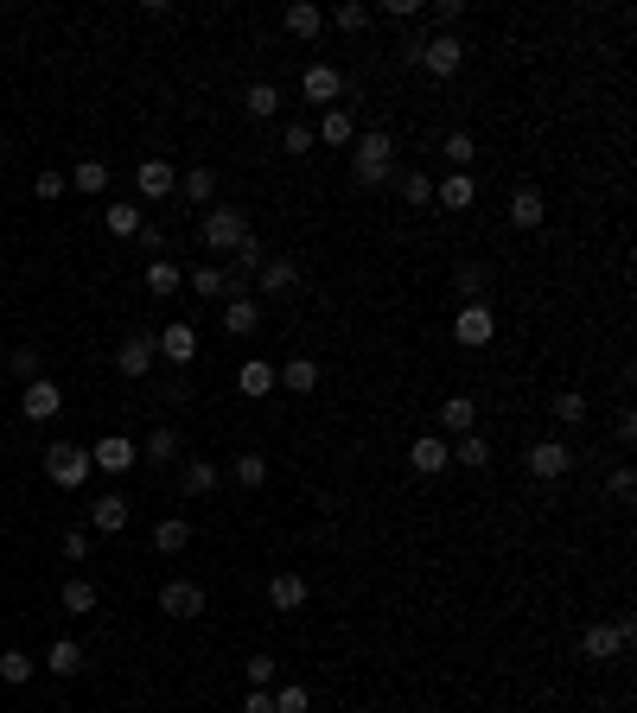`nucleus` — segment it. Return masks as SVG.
<instances>
[{"label": "nucleus", "mask_w": 637, "mask_h": 713, "mask_svg": "<svg viewBox=\"0 0 637 713\" xmlns=\"http://www.w3.org/2000/svg\"><path fill=\"white\" fill-rule=\"evenodd\" d=\"M192 293H198V300H223V268H217V262L192 268Z\"/></svg>", "instance_id": "obj_47"}, {"label": "nucleus", "mask_w": 637, "mask_h": 713, "mask_svg": "<svg viewBox=\"0 0 637 713\" xmlns=\"http://www.w3.org/2000/svg\"><path fill=\"white\" fill-rule=\"evenodd\" d=\"M32 669L39 663H32L26 650H0V682H32Z\"/></svg>", "instance_id": "obj_46"}, {"label": "nucleus", "mask_w": 637, "mask_h": 713, "mask_svg": "<svg viewBox=\"0 0 637 713\" xmlns=\"http://www.w3.org/2000/svg\"><path fill=\"white\" fill-rule=\"evenodd\" d=\"M153 548H160V554H185V548H192V523H185V516H166V523L153 529Z\"/></svg>", "instance_id": "obj_32"}, {"label": "nucleus", "mask_w": 637, "mask_h": 713, "mask_svg": "<svg viewBox=\"0 0 637 713\" xmlns=\"http://www.w3.org/2000/svg\"><path fill=\"white\" fill-rule=\"evenodd\" d=\"M255 325H262V306H255L249 293H243V300H223V332H230V338H249Z\"/></svg>", "instance_id": "obj_28"}, {"label": "nucleus", "mask_w": 637, "mask_h": 713, "mask_svg": "<svg viewBox=\"0 0 637 713\" xmlns=\"http://www.w3.org/2000/svg\"><path fill=\"white\" fill-rule=\"evenodd\" d=\"M64 408V389L51 376H39V382H26V395H20V414L26 421H51V414Z\"/></svg>", "instance_id": "obj_17"}, {"label": "nucleus", "mask_w": 637, "mask_h": 713, "mask_svg": "<svg viewBox=\"0 0 637 713\" xmlns=\"http://www.w3.org/2000/svg\"><path fill=\"white\" fill-rule=\"evenodd\" d=\"M351 172H357V185H389L395 179V141L383 128H370V134L351 141Z\"/></svg>", "instance_id": "obj_1"}, {"label": "nucleus", "mask_w": 637, "mask_h": 713, "mask_svg": "<svg viewBox=\"0 0 637 713\" xmlns=\"http://www.w3.org/2000/svg\"><path fill=\"white\" fill-rule=\"evenodd\" d=\"M7 370H13V376H20V382H39V376H45V357H39V351H32V344H20V351H13V357H7Z\"/></svg>", "instance_id": "obj_45"}, {"label": "nucleus", "mask_w": 637, "mask_h": 713, "mask_svg": "<svg viewBox=\"0 0 637 713\" xmlns=\"http://www.w3.org/2000/svg\"><path fill=\"white\" fill-rule=\"evenodd\" d=\"M83 663H90V656H83L77 637H58V643L45 650V669H51V675H83Z\"/></svg>", "instance_id": "obj_29"}, {"label": "nucleus", "mask_w": 637, "mask_h": 713, "mask_svg": "<svg viewBox=\"0 0 637 713\" xmlns=\"http://www.w3.org/2000/svg\"><path fill=\"white\" fill-rule=\"evenodd\" d=\"M90 529H96V535H122V529H128V497H122V491H102V497L90 503Z\"/></svg>", "instance_id": "obj_19"}, {"label": "nucleus", "mask_w": 637, "mask_h": 713, "mask_svg": "<svg viewBox=\"0 0 637 713\" xmlns=\"http://www.w3.org/2000/svg\"><path fill=\"white\" fill-rule=\"evenodd\" d=\"M243 713H274V701H268V688H249V694H243Z\"/></svg>", "instance_id": "obj_56"}, {"label": "nucleus", "mask_w": 637, "mask_h": 713, "mask_svg": "<svg viewBox=\"0 0 637 713\" xmlns=\"http://www.w3.org/2000/svg\"><path fill=\"white\" fill-rule=\"evenodd\" d=\"M255 281H262V293H287V287H300V262L294 255H268Z\"/></svg>", "instance_id": "obj_23"}, {"label": "nucleus", "mask_w": 637, "mask_h": 713, "mask_svg": "<svg viewBox=\"0 0 637 713\" xmlns=\"http://www.w3.org/2000/svg\"><path fill=\"white\" fill-rule=\"evenodd\" d=\"M58 605H64L71 618H90V612H96V586H90V580H64Z\"/></svg>", "instance_id": "obj_36"}, {"label": "nucleus", "mask_w": 637, "mask_h": 713, "mask_svg": "<svg viewBox=\"0 0 637 713\" xmlns=\"http://www.w3.org/2000/svg\"><path fill=\"white\" fill-rule=\"evenodd\" d=\"M415 0H376V7H370V20H415Z\"/></svg>", "instance_id": "obj_50"}, {"label": "nucleus", "mask_w": 637, "mask_h": 713, "mask_svg": "<svg viewBox=\"0 0 637 713\" xmlns=\"http://www.w3.org/2000/svg\"><path fill=\"white\" fill-rule=\"evenodd\" d=\"M179 287H185V268L166 262V255H153V262H147V293H153V300H172Z\"/></svg>", "instance_id": "obj_24"}, {"label": "nucleus", "mask_w": 637, "mask_h": 713, "mask_svg": "<svg viewBox=\"0 0 637 713\" xmlns=\"http://www.w3.org/2000/svg\"><path fill=\"white\" fill-rule=\"evenodd\" d=\"M141 465V446L128 440V433H109V440H96L90 446V472H109V478H122Z\"/></svg>", "instance_id": "obj_7"}, {"label": "nucleus", "mask_w": 637, "mask_h": 713, "mask_svg": "<svg viewBox=\"0 0 637 713\" xmlns=\"http://www.w3.org/2000/svg\"><path fill=\"white\" fill-rule=\"evenodd\" d=\"M510 223H516V230H542V223H548L542 185H516V191H510Z\"/></svg>", "instance_id": "obj_15"}, {"label": "nucleus", "mask_w": 637, "mask_h": 713, "mask_svg": "<svg viewBox=\"0 0 637 713\" xmlns=\"http://www.w3.org/2000/svg\"><path fill=\"white\" fill-rule=\"evenodd\" d=\"M459 64H466L459 32H434V39H421V71L427 77H459Z\"/></svg>", "instance_id": "obj_6"}, {"label": "nucleus", "mask_w": 637, "mask_h": 713, "mask_svg": "<svg viewBox=\"0 0 637 713\" xmlns=\"http://www.w3.org/2000/svg\"><path fill=\"white\" fill-rule=\"evenodd\" d=\"M153 357H160V338H153V332H134L122 351H115V370H122L128 382H141V376L153 370Z\"/></svg>", "instance_id": "obj_11"}, {"label": "nucleus", "mask_w": 637, "mask_h": 713, "mask_svg": "<svg viewBox=\"0 0 637 713\" xmlns=\"http://www.w3.org/2000/svg\"><path fill=\"white\" fill-rule=\"evenodd\" d=\"M440 153H446V166H453V172H466V166L478 160V141H472L466 128H453V134H446V147H440Z\"/></svg>", "instance_id": "obj_40"}, {"label": "nucleus", "mask_w": 637, "mask_h": 713, "mask_svg": "<svg viewBox=\"0 0 637 713\" xmlns=\"http://www.w3.org/2000/svg\"><path fill=\"white\" fill-rule=\"evenodd\" d=\"M408 465H415V472H421V478H440V472H446V465H453V446H446V440H440V433H421V440H415V446H408Z\"/></svg>", "instance_id": "obj_16"}, {"label": "nucleus", "mask_w": 637, "mask_h": 713, "mask_svg": "<svg viewBox=\"0 0 637 713\" xmlns=\"http://www.w3.org/2000/svg\"><path fill=\"white\" fill-rule=\"evenodd\" d=\"M141 459H147V465H172V459H179V433H172V427H153L147 446H141Z\"/></svg>", "instance_id": "obj_35"}, {"label": "nucleus", "mask_w": 637, "mask_h": 713, "mask_svg": "<svg viewBox=\"0 0 637 713\" xmlns=\"http://www.w3.org/2000/svg\"><path fill=\"white\" fill-rule=\"evenodd\" d=\"M631 637H637L631 612H618L612 624H587V631H580V656H587V663H612V656H625Z\"/></svg>", "instance_id": "obj_2"}, {"label": "nucleus", "mask_w": 637, "mask_h": 713, "mask_svg": "<svg viewBox=\"0 0 637 713\" xmlns=\"http://www.w3.org/2000/svg\"><path fill=\"white\" fill-rule=\"evenodd\" d=\"M153 338H160V357L172 370H192V357H198V325L192 319H172L166 332H153Z\"/></svg>", "instance_id": "obj_9"}, {"label": "nucleus", "mask_w": 637, "mask_h": 713, "mask_svg": "<svg viewBox=\"0 0 637 713\" xmlns=\"http://www.w3.org/2000/svg\"><path fill=\"white\" fill-rule=\"evenodd\" d=\"M71 185L83 191V198H102V191H109V166H102V160H77Z\"/></svg>", "instance_id": "obj_37"}, {"label": "nucleus", "mask_w": 637, "mask_h": 713, "mask_svg": "<svg viewBox=\"0 0 637 713\" xmlns=\"http://www.w3.org/2000/svg\"><path fill=\"white\" fill-rule=\"evenodd\" d=\"M217 484H223V472H217L211 459H185V465H179V491H185V497H211Z\"/></svg>", "instance_id": "obj_21"}, {"label": "nucleus", "mask_w": 637, "mask_h": 713, "mask_svg": "<svg viewBox=\"0 0 637 713\" xmlns=\"http://www.w3.org/2000/svg\"><path fill=\"white\" fill-rule=\"evenodd\" d=\"M548 414H555L561 427H580V421H587V395H580V389H561L555 402H548Z\"/></svg>", "instance_id": "obj_39"}, {"label": "nucleus", "mask_w": 637, "mask_h": 713, "mask_svg": "<svg viewBox=\"0 0 637 713\" xmlns=\"http://www.w3.org/2000/svg\"><path fill=\"white\" fill-rule=\"evenodd\" d=\"M179 191H185L192 204H211V198H217V172H211V166H192V172H179Z\"/></svg>", "instance_id": "obj_34"}, {"label": "nucleus", "mask_w": 637, "mask_h": 713, "mask_svg": "<svg viewBox=\"0 0 637 713\" xmlns=\"http://www.w3.org/2000/svg\"><path fill=\"white\" fill-rule=\"evenodd\" d=\"M160 612H166V618H198V612H204V586L166 580V586H160Z\"/></svg>", "instance_id": "obj_18"}, {"label": "nucleus", "mask_w": 637, "mask_h": 713, "mask_svg": "<svg viewBox=\"0 0 637 713\" xmlns=\"http://www.w3.org/2000/svg\"><path fill=\"white\" fill-rule=\"evenodd\" d=\"M325 26H338V32H364V26H370V7L344 0V7H332V13H325Z\"/></svg>", "instance_id": "obj_43"}, {"label": "nucleus", "mask_w": 637, "mask_h": 713, "mask_svg": "<svg viewBox=\"0 0 637 713\" xmlns=\"http://www.w3.org/2000/svg\"><path fill=\"white\" fill-rule=\"evenodd\" d=\"M204 249H211V255H230L236 249V242H243L249 236V217L243 211H236V204H211V211H204Z\"/></svg>", "instance_id": "obj_4"}, {"label": "nucleus", "mask_w": 637, "mask_h": 713, "mask_svg": "<svg viewBox=\"0 0 637 713\" xmlns=\"http://www.w3.org/2000/svg\"><path fill=\"white\" fill-rule=\"evenodd\" d=\"M453 281H459V293H466V306H472V300H485V287H491V268H485V262H466V268L453 274Z\"/></svg>", "instance_id": "obj_41"}, {"label": "nucleus", "mask_w": 637, "mask_h": 713, "mask_svg": "<svg viewBox=\"0 0 637 713\" xmlns=\"http://www.w3.org/2000/svg\"><path fill=\"white\" fill-rule=\"evenodd\" d=\"M459 13H466V0H434V7H427V20H434L440 32H453V26H459Z\"/></svg>", "instance_id": "obj_49"}, {"label": "nucleus", "mask_w": 637, "mask_h": 713, "mask_svg": "<svg viewBox=\"0 0 637 713\" xmlns=\"http://www.w3.org/2000/svg\"><path fill=\"white\" fill-rule=\"evenodd\" d=\"M64 561H90V535H83V529L64 535Z\"/></svg>", "instance_id": "obj_54"}, {"label": "nucleus", "mask_w": 637, "mask_h": 713, "mask_svg": "<svg viewBox=\"0 0 637 713\" xmlns=\"http://www.w3.org/2000/svg\"><path fill=\"white\" fill-rule=\"evenodd\" d=\"M249 688H274V675H281V663H274V656H249Z\"/></svg>", "instance_id": "obj_48"}, {"label": "nucleus", "mask_w": 637, "mask_h": 713, "mask_svg": "<svg viewBox=\"0 0 637 713\" xmlns=\"http://www.w3.org/2000/svg\"><path fill=\"white\" fill-rule=\"evenodd\" d=\"M466 433H478V402L472 395H446L440 402V440H466Z\"/></svg>", "instance_id": "obj_13"}, {"label": "nucleus", "mask_w": 637, "mask_h": 713, "mask_svg": "<svg viewBox=\"0 0 637 713\" xmlns=\"http://www.w3.org/2000/svg\"><path fill=\"white\" fill-rule=\"evenodd\" d=\"M134 242H141L147 255H160L166 249V230H160V223H141V236H134Z\"/></svg>", "instance_id": "obj_55"}, {"label": "nucleus", "mask_w": 637, "mask_h": 713, "mask_svg": "<svg viewBox=\"0 0 637 713\" xmlns=\"http://www.w3.org/2000/svg\"><path fill=\"white\" fill-rule=\"evenodd\" d=\"M472 198H478V185L466 179V172H446V179L434 185V204H446V211H472Z\"/></svg>", "instance_id": "obj_26"}, {"label": "nucleus", "mask_w": 637, "mask_h": 713, "mask_svg": "<svg viewBox=\"0 0 637 713\" xmlns=\"http://www.w3.org/2000/svg\"><path fill=\"white\" fill-rule=\"evenodd\" d=\"M402 204L427 211V204H434V179H427V172H402Z\"/></svg>", "instance_id": "obj_44"}, {"label": "nucleus", "mask_w": 637, "mask_h": 713, "mask_svg": "<svg viewBox=\"0 0 637 713\" xmlns=\"http://www.w3.org/2000/svg\"><path fill=\"white\" fill-rule=\"evenodd\" d=\"M446 446H453V465H466V472H485V465H491L485 433H466V440H446Z\"/></svg>", "instance_id": "obj_31"}, {"label": "nucleus", "mask_w": 637, "mask_h": 713, "mask_svg": "<svg viewBox=\"0 0 637 713\" xmlns=\"http://www.w3.org/2000/svg\"><path fill=\"white\" fill-rule=\"evenodd\" d=\"M268 701H274V713H306V707H313V694H306L300 682H281V688H268Z\"/></svg>", "instance_id": "obj_42"}, {"label": "nucleus", "mask_w": 637, "mask_h": 713, "mask_svg": "<svg viewBox=\"0 0 637 713\" xmlns=\"http://www.w3.org/2000/svg\"><path fill=\"white\" fill-rule=\"evenodd\" d=\"M281 147H287V153H306V147H313V128H306V121H287Z\"/></svg>", "instance_id": "obj_53"}, {"label": "nucleus", "mask_w": 637, "mask_h": 713, "mask_svg": "<svg viewBox=\"0 0 637 713\" xmlns=\"http://www.w3.org/2000/svg\"><path fill=\"white\" fill-rule=\"evenodd\" d=\"M274 389H287V395H313V389H319V363H313V357H287L281 370H274Z\"/></svg>", "instance_id": "obj_20"}, {"label": "nucleus", "mask_w": 637, "mask_h": 713, "mask_svg": "<svg viewBox=\"0 0 637 713\" xmlns=\"http://www.w3.org/2000/svg\"><path fill=\"white\" fill-rule=\"evenodd\" d=\"M523 465H529V478H548V484H555V478L574 472V452H567V440H536V446L523 452Z\"/></svg>", "instance_id": "obj_8"}, {"label": "nucleus", "mask_w": 637, "mask_h": 713, "mask_svg": "<svg viewBox=\"0 0 637 713\" xmlns=\"http://www.w3.org/2000/svg\"><path fill=\"white\" fill-rule=\"evenodd\" d=\"M236 389H243L249 402H262V395H274V363H262V357H243V370H236Z\"/></svg>", "instance_id": "obj_25"}, {"label": "nucleus", "mask_w": 637, "mask_h": 713, "mask_svg": "<svg viewBox=\"0 0 637 713\" xmlns=\"http://www.w3.org/2000/svg\"><path fill=\"white\" fill-rule=\"evenodd\" d=\"M102 223H109V236H141V204H109V211H102Z\"/></svg>", "instance_id": "obj_38"}, {"label": "nucleus", "mask_w": 637, "mask_h": 713, "mask_svg": "<svg viewBox=\"0 0 637 713\" xmlns=\"http://www.w3.org/2000/svg\"><path fill=\"white\" fill-rule=\"evenodd\" d=\"M32 191H39V198H64V191H71V179H64V172H39V179H32Z\"/></svg>", "instance_id": "obj_51"}, {"label": "nucleus", "mask_w": 637, "mask_h": 713, "mask_svg": "<svg viewBox=\"0 0 637 713\" xmlns=\"http://www.w3.org/2000/svg\"><path fill=\"white\" fill-rule=\"evenodd\" d=\"M281 83H249V90H243V109L255 115V121H274V115H281Z\"/></svg>", "instance_id": "obj_30"}, {"label": "nucleus", "mask_w": 637, "mask_h": 713, "mask_svg": "<svg viewBox=\"0 0 637 713\" xmlns=\"http://www.w3.org/2000/svg\"><path fill=\"white\" fill-rule=\"evenodd\" d=\"M606 491H612L618 503H631V497H637V472H631V465H618V472H612V484H606Z\"/></svg>", "instance_id": "obj_52"}, {"label": "nucleus", "mask_w": 637, "mask_h": 713, "mask_svg": "<svg viewBox=\"0 0 637 713\" xmlns=\"http://www.w3.org/2000/svg\"><path fill=\"white\" fill-rule=\"evenodd\" d=\"M268 605H274V612H300V605H306V580H300V573H274V580H268Z\"/></svg>", "instance_id": "obj_27"}, {"label": "nucleus", "mask_w": 637, "mask_h": 713, "mask_svg": "<svg viewBox=\"0 0 637 713\" xmlns=\"http://www.w3.org/2000/svg\"><path fill=\"white\" fill-rule=\"evenodd\" d=\"M134 191H141V198H172V191H179V166L160 160V153H147V160L134 166Z\"/></svg>", "instance_id": "obj_10"}, {"label": "nucleus", "mask_w": 637, "mask_h": 713, "mask_svg": "<svg viewBox=\"0 0 637 713\" xmlns=\"http://www.w3.org/2000/svg\"><path fill=\"white\" fill-rule=\"evenodd\" d=\"M453 338L466 344V351H478V344H491V338H497V306H491V300H472V306H459V312H453Z\"/></svg>", "instance_id": "obj_5"}, {"label": "nucleus", "mask_w": 637, "mask_h": 713, "mask_svg": "<svg viewBox=\"0 0 637 713\" xmlns=\"http://www.w3.org/2000/svg\"><path fill=\"white\" fill-rule=\"evenodd\" d=\"M230 478L243 484V491H262V484H268V459H262V452H243V459H230Z\"/></svg>", "instance_id": "obj_33"}, {"label": "nucleus", "mask_w": 637, "mask_h": 713, "mask_svg": "<svg viewBox=\"0 0 637 713\" xmlns=\"http://www.w3.org/2000/svg\"><path fill=\"white\" fill-rule=\"evenodd\" d=\"M313 141H325V147H344V153H351V141H357V109H351V102H338V109H325V115H319Z\"/></svg>", "instance_id": "obj_12"}, {"label": "nucleus", "mask_w": 637, "mask_h": 713, "mask_svg": "<svg viewBox=\"0 0 637 713\" xmlns=\"http://www.w3.org/2000/svg\"><path fill=\"white\" fill-rule=\"evenodd\" d=\"M281 26L294 32V39H319V32H325V7H313V0H294V7L281 13Z\"/></svg>", "instance_id": "obj_22"}, {"label": "nucleus", "mask_w": 637, "mask_h": 713, "mask_svg": "<svg viewBox=\"0 0 637 713\" xmlns=\"http://www.w3.org/2000/svg\"><path fill=\"white\" fill-rule=\"evenodd\" d=\"M45 478L58 484V491H77V484H90V446H71V440L45 446Z\"/></svg>", "instance_id": "obj_3"}, {"label": "nucleus", "mask_w": 637, "mask_h": 713, "mask_svg": "<svg viewBox=\"0 0 637 713\" xmlns=\"http://www.w3.org/2000/svg\"><path fill=\"white\" fill-rule=\"evenodd\" d=\"M300 96H306V102H319V109H338V96H344V77L332 71V64H306V77H300Z\"/></svg>", "instance_id": "obj_14"}]
</instances>
